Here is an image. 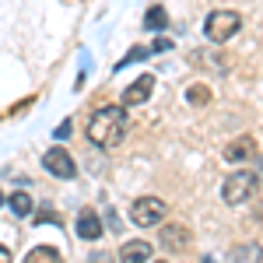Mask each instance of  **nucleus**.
Listing matches in <instances>:
<instances>
[{
  "label": "nucleus",
  "mask_w": 263,
  "mask_h": 263,
  "mask_svg": "<svg viewBox=\"0 0 263 263\" xmlns=\"http://www.w3.org/2000/svg\"><path fill=\"white\" fill-rule=\"evenodd\" d=\"M25 263H60V253H57L53 246H35V249L25 256Z\"/></svg>",
  "instance_id": "ddd939ff"
},
{
  "label": "nucleus",
  "mask_w": 263,
  "mask_h": 263,
  "mask_svg": "<svg viewBox=\"0 0 263 263\" xmlns=\"http://www.w3.org/2000/svg\"><path fill=\"white\" fill-rule=\"evenodd\" d=\"M165 214H168V203L158 200V197H137L130 203V221L137 228H151V224L162 221Z\"/></svg>",
  "instance_id": "20e7f679"
},
{
  "label": "nucleus",
  "mask_w": 263,
  "mask_h": 263,
  "mask_svg": "<svg viewBox=\"0 0 263 263\" xmlns=\"http://www.w3.org/2000/svg\"><path fill=\"white\" fill-rule=\"evenodd\" d=\"M88 263H112V253H105V249H95V253L88 256Z\"/></svg>",
  "instance_id": "dca6fc26"
},
{
  "label": "nucleus",
  "mask_w": 263,
  "mask_h": 263,
  "mask_svg": "<svg viewBox=\"0 0 263 263\" xmlns=\"http://www.w3.org/2000/svg\"><path fill=\"white\" fill-rule=\"evenodd\" d=\"M120 260L123 263H151V242H141V239L126 242L120 249Z\"/></svg>",
  "instance_id": "9d476101"
},
{
  "label": "nucleus",
  "mask_w": 263,
  "mask_h": 263,
  "mask_svg": "<svg viewBox=\"0 0 263 263\" xmlns=\"http://www.w3.org/2000/svg\"><path fill=\"white\" fill-rule=\"evenodd\" d=\"M126 137V109L123 105H102L88 123V141L95 147H116Z\"/></svg>",
  "instance_id": "f257e3e1"
},
{
  "label": "nucleus",
  "mask_w": 263,
  "mask_h": 263,
  "mask_svg": "<svg viewBox=\"0 0 263 263\" xmlns=\"http://www.w3.org/2000/svg\"><path fill=\"white\" fill-rule=\"evenodd\" d=\"M263 249L256 242H246L242 249H232V256H228V263H260Z\"/></svg>",
  "instance_id": "f8f14e48"
},
{
  "label": "nucleus",
  "mask_w": 263,
  "mask_h": 263,
  "mask_svg": "<svg viewBox=\"0 0 263 263\" xmlns=\"http://www.w3.org/2000/svg\"><path fill=\"white\" fill-rule=\"evenodd\" d=\"M239 28H242V14L239 11H214L203 21V35L211 42H228Z\"/></svg>",
  "instance_id": "7ed1b4c3"
},
{
  "label": "nucleus",
  "mask_w": 263,
  "mask_h": 263,
  "mask_svg": "<svg viewBox=\"0 0 263 263\" xmlns=\"http://www.w3.org/2000/svg\"><path fill=\"white\" fill-rule=\"evenodd\" d=\"M151 91H155V78H151V74H141L137 81L123 91V105H141V102H147Z\"/></svg>",
  "instance_id": "6e6552de"
},
{
  "label": "nucleus",
  "mask_w": 263,
  "mask_h": 263,
  "mask_svg": "<svg viewBox=\"0 0 263 263\" xmlns=\"http://www.w3.org/2000/svg\"><path fill=\"white\" fill-rule=\"evenodd\" d=\"M158 242H162V249H168V253H182V249L190 246V232H186L182 224H165Z\"/></svg>",
  "instance_id": "0eeeda50"
},
{
  "label": "nucleus",
  "mask_w": 263,
  "mask_h": 263,
  "mask_svg": "<svg viewBox=\"0 0 263 263\" xmlns=\"http://www.w3.org/2000/svg\"><path fill=\"white\" fill-rule=\"evenodd\" d=\"M165 25H168L165 11H162V7H151V11H147V18H144V28H151V32H155V28H165Z\"/></svg>",
  "instance_id": "4468645a"
},
{
  "label": "nucleus",
  "mask_w": 263,
  "mask_h": 263,
  "mask_svg": "<svg viewBox=\"0 0 263 263\" xmlns=\"http://www.w3.org/2000/svg\"><path fill=\"white\" fill-rule=\"evenodd\" d=\"M0 263H14V256H11V249H7V246H0Z\"/></svg>",
  "instance_id": "f3484780"
},
{
  "label": "nucleus",
  "mask_w": 263,
  "mask_h": 263,
  "mask_svg": "<svg viewBox=\"0 0 263 263\" xmlns=\"http://www.w3.org/2000/svg\"><path fill=\"white\" fill-rule=\"evenodd\" d=\"M0 203H4V193H0Z\"/></svg>",
  "instance_id": "a211bd4d"
},
{
  "label": "nucleus",
  "mask_w": 263,
  "mask_h": 263,
  "mask_svg": "<svg viewBox=\"0 0 263 263\" xmlns=\"http://www.w3.org/2000/svg\"><path fill=\"white\" fill-rule=\"evenodd\" d=\"M42 165H46V172L57 176V179H74V158H70V151H63V147H49V151L42 155Z\"/></svg>",
  "instance_id": "39448f33"
},
{
  "label": "nucleus",
  "mask_w": 263,
  "mask_h": 263,
  "mask_svg": "<svg viewBox=\"0 0 263 263\" xmlns=\"http://www.w3.org/2000/svg\"><path fill=\"white\" fill-rule=\"evenodd\" d=\"M78 235H81L84 242H95L102 235V218L91 211V207H84L81 214H78Z\"/></svg>",
  "instance_id": "1a4fd4ad"
},
{
  "label": "nucleus",
  "mask_w": 263,
  "mask_h": 263,
  "mask_svg": "<svg viewBox=\"0 0 263 263\" xmlns=\"http://www.w3.org/2000/svg\"><path fill=\"white\" fill-rule=\"evenodd\" d=\"M256 186H260V176L256 172H246V168L242 172H232L221 182V200L228 207H242V203H249L256 197Z\"/></svg>",
  "instance_id": "f03ea898"
},
{
  "label": "nucleus",
  "mask_w": 263,
  "mask_h": 263,
  "mask_svg": "<svg viewBox=\"0 0 263 263\" xmlns=\"http://www.w3.org/2000/svg\"><path fill=\"white\" fill-rule=\"evenodd\" d=\"M186 99L193 102V105H207V99H211V91H207L203 84H193V88L186 91Z\"/></svg>",
  "instance_id": "2eb2a0df"
},
{
  "label": "nucleus",
  "mask_w": 263,
  "mask_h": 263,
  "mask_svg": "<svg viewBox=\"0 0 263 263\" xmlns=\"http://www.w3.org/2000/svg\"><path fill=\"white\" fill-rule=\"evenodd\" d=\"M224 162H249V158H256V141L253 137H235V141L224 144Z\"/></svg>",
  "instance_id": "423d86ee"
},
{
  "label": "nucleus",
  "mask_w": 263,
  "mask_h": 263,
  "mask_svg": "<svg viewBox=\"0 0 263 263\" xmlns=\"http://www.w3.org/2000/svg\"><path fill=\"white\" fill-rule=\"evenodd\" d=\"M7 207H11L18 218H32V207H35V203H32V197H28L25 190H18V193L7 197Z\"/></svg>",
  "instance_id": "9b49d317"
}]
</instances>
